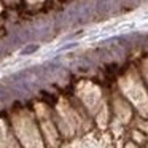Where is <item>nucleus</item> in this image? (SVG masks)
Wrapping results in <instances>:
<instances>
[{
	"label": "nucleus",
	"mask_w": 148,
	"mask_h": 148,
	"mask_svg": "<svg viewBox=\"0 0 148 148\" xmlns=\"http://www.w3.org/2000/svg\"><path fill=\"white\" fill-rule=\"evenodd\" d=\"M10 135H8V129L5 123L0 119V148H10Z\"/></svg>",
	"instance_id": "0eeeda50"
},
{
	"label": "nucleus",
	"mask_w": 148,
	"mask_h": 148,
	"mask_svg": "<svg viewBox=\"0 0 148 148\" xmlns=\"http://www.w3.org/2000/svg\"><path fill=\"white\" fill-rule=\"evenodd\" d=\"M30 5H35V3H38V2H43V0H27Z\"/></svg>",
	"instance_id": "1a4fd4ad"
},
{
	"label": "nucleus",
	"mask_w": 148,
	"mask_h": 148,
	"mask_svg": "<svg viewBox=\"0 0 148 148\" xmlns=\"http://www.w3.org/2000/svg\"><path fill=\"white\" fill-rule=\"evenodd\" d=\"M35 108H37V115H38V119H40V127H42L43 135L46 137L48 143L54 147V145L58 143V131H56L54 124L51 123L49 110L46 108L45 105H42V103H37Z\"/></svg>",
	"instance_id": "20e7f679"
},
{
	"label": "nucleus",
	"mask_w": 148,
	"mask_h": 148,
	"mask_svg": "<svg viewBox=\"0 0 148 148\" xmlns=\"http://www.w3.org/2000/svg\"><path fill=\"white\" fill-rule=\"evenodd\" d=\"M58 112L61 116V123H62V132L65 135H72L73 131L78 126V115L75 113V110L70 108L65 100H61L58 105Z\"/></svg>",
	"instance_id": "39448f33"
},
{
	"label": "nucleus",
	"mask_w": 148,
	"mask_h": 148,
	"mask_svg": "<svg viewBox=\"0 0 148 148\" xmlns=\"http://www.w3.org/2000/svg\"><path fill=\"white\" fill-rule=\"evenodd\" d=\"M143 73H145V78H147V81H148V61L143 62Z\"/></svg>",
	"instance_id": "6e6552de"
},
{
	"label": "nucleus",
	"mask_w": 148,
	"mask_h": 148,
	"mask_svg": "<svg viewBox=\"0 0 148 148\" xmlns=\"http://www.w3.org/2000/svg\"><path fill=\"white\" fill-rule=\"evenodd\" d=\"M126 148H138L137 145H134V143H127L126 145Z\"/></svg>",
	"instance_id": "9d476101"
},
{
	"label": "nucleus",
	"mask_w": 148,
	"mask_h": 148,
	"mask_svg": "<svg viewBox=\"0 0 148 148\" xmlns=\"http://www.w3.org/2000/svg\"><path fill=\"white\" fill-rule=\"evenodd\" d=\"M119 86H121L124 96L138 108V112L148 116V96L138 78L134 73H127L119 80Z\"/></svg>",
	"instance_id": "f03ea898"
},
{
	"label": "nucleus",
	"mask_w": 148,
	"mask_h": 148,
	"mask_svg": "<svg viewBox=\"0 0 148 148\" xmlns=\"http://www.w3.org/2000/svg\"><path fill=\"white\" fill-rule=\"evenodd\" d=\"M77 94L80 96L81 102L86 105V108L91 113H99L103 108L102 94L96 84L89 83V81H81L77 88Z\"/></svg>",
	"instance_id": "7ed1b4c3"
},
{
	"label": "nucleus",
	"mask_w": 148,
	"mask_h": 148,
	"mask_svg": "<svg viewBox=\"0 0 148 148\" xmlns=\"http://www.w3.org/2000/svg\"><path fill=\"white\" fill-rule=\"evenodd\" d=\"M115 112L116 116L121 123H127L131 119V108L127 107V103L123 102L121 99H116L115 100Z\"/></svg>",
	"instance_id": "423d86ee"
},
{
	"label": "nucleus",
	"mask_w": 148,
	"mask_h": 148,
	"mask_svg": "<svg viewBox=\"0 0 148 148\" xmlns=\"http://www.w3.org/2000/svg\"><path fill=\"white\" fill-rule=\"evenodd\" d=\"M13 127L16 137L24 148H43V140L32 115L26 110H19L13 115Z\"/></svg>",
	"instance_id": "f257e3e1"
}]
</instances>
